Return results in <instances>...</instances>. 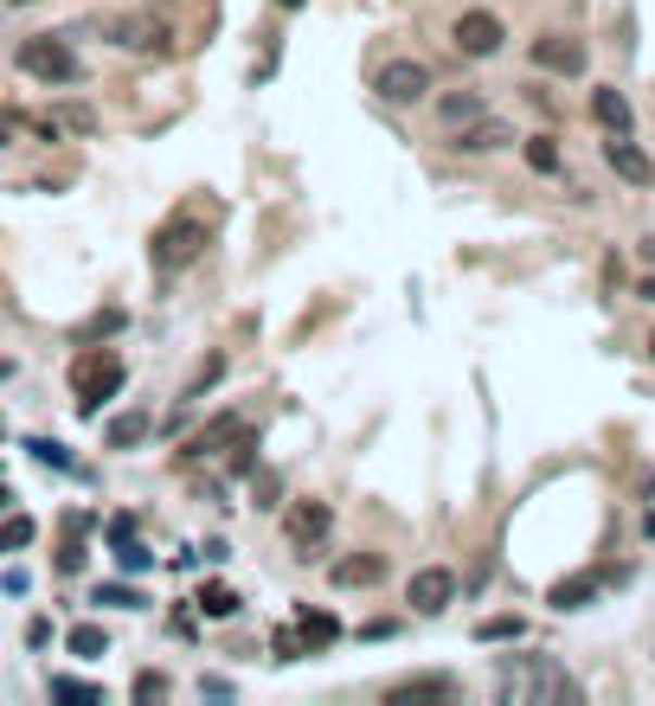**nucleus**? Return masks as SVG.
I'll return each mask as SVG.
<instances>
[{
	"label": "nucleus",
	"mask_w": 655,
	"mask_h": 706,
	"mask_svg": "<svg viewBox=\"0 0 655 706\" xmlns=\"http://www.w3.org/2000/svg\"><path fill=\"white\" fill-rule=\"evenodd\" d=\"M129 694H136V701H167V694H174V681H167L161 668H142V675L129 681Z\"/></svg>",
	"instance_id": "25"
},
{
	"label": "nucleus",
	"mask_w": 655,
	"mask_h": 706,
	"mask_svg": "<svg viewBox=\"0 0 655 706\" xmlns=\"http://www.w3.org/2000/svg\"><path fill=\"white\" fill-rule=\"evenodd\" d=\"M26 450H33V456H39V463H52V469H72V450H65V443H59V437H33V443H26Z\"/></svg>",
	"instance_id": "26"
},
{
	"label": "nucleus",
	"mask_w": 655,
	"mask_h": 706,
	"mask_svg": "<svg viewBox=\"0 0 655 706\" xmlns=\"http://www.w3.org/2000/svg\"><path fill=\"white\" fill-rule=\"evenodd\" d=\"M328 527H335V514H328L322 501H302V507H295V514H290V540H295V546H308V540H322Z\"/></svg>",
	"instance_id": "16"
},
{
	"label": "nucleus",
	"mask_w": 655,
	"mask_h": 706,
	"mask_svg": "<svg viewBox=\"0 0 655 706\" xmlns=\"http://www.w3.org/2000/svg\"><path fill=\"white\" fill-rule=\"evenodd\" d=\"M0 379H13V360H7V353H0Z\"/></svg>",
	"instance_id": "40"
},
{
	"label": "nucleus",
	"mask_w": 655,
	"mask_h": 706,
	"mask_svg": "<svg viewBox=\"0 0 655 706\" xmlns=\"http://www.w3.org/2000/svg\"><path fill=\"white\" fill-rule=\"evenodd\" d=\"M123 379H129V366H123L110 348L77 353V366H72L77 412H84V418H97V412H103V399H116V392H123Z\"/></svg>",
	"instance_id": "3"
},
{
	"label": "nucleus",
	"mask_w": 655,
	"mask_h": 706,
	"mask_svg": "<svg viewBox=\"0 0 655 706\" xmlns=\"http://www.w3.org/2000/svg\"><path fill=\"white\" fill-rule=\"evenodd\" d=\"M257 507H277V476H257Z\"/></svg>",
	"instance_id": "35"
},
{
	"label": "nucleus",
	"mask_w": 655,
	"mask_h": 706,
	"mask_svg": "<svg viewBox=\"0 0 655 706\" xmlns=\"http://www.w3.org/2000/svg\"><path fill=\"white\" fill-rule=\"evenodd\" d=\"M33 533H39V527H33L26 514H7V520H0V553H20V546H33Z\"/></svg>",
	"instance_id": "23"
},
{
	"label": "nucleus",
	"mask_w": 655,
	"mask_h": 706,
	"mask_svg": "<svg viewBox=\"0 0 655 706\" xmlns=\"http://www.w3.org/2000/svg\"><path fill=\"white\" fill-rule=\"evenodd\" d=\"M7 141H13V116H0V148H7Z\"/></svg>",
	"instance_id": "37"
},
{
	"label": "nucleus",
	"mask_w": 655,
	"mask_h": 706,
	"mask_svg": "<svg viewBox=\"0 0 655 706\" xmlns=\"http://www.w3.org/2000/svg\"><path fill=\"white\" fill-rule=\"evenodd\" d=\"M244 430H251V424L238 418V412H231V418H218V424H206V430H200V437H193V443H187V456H206V450H218V443H238V437H244Z\"/></svg>",
	"instance_id": "18"
},
{
	"label": "nucleus",
	"mask_w": 655,
	"mask_h": 706,
	"mask_svg": "<svg viewBox=\"0 0 655 706\" xmlns=\"http://www.w3.org/2000/svg\"><path fill=\"white\" fill-rule=\"evenodd\" d=\"M97 604H116V610H142V591H129V584H97Z\"/></svg>",
	"instance_id": "28"
},
{
	"label": "nucleus",
	"mask_w": 655,
	"mask_h": 706,
	"mask_svg": "<svg viewBox=\"0 0 655 706\" xmlns=\"http://www.w3.org/2000/svg\"><path fill=\"white\" fill-rule=\"evenodd\" d=\"M520 635H527L520 617H482L476 623V642H520Z\"/></svg>",
	"instance_id": "21"
},
{
	"label": "nucleus",
	"mask_w": 655,
	"mask_h": 706,
	"mask_svg": "<svg viewBox=\"0 0 655 706\" xmlns=\"http://www.w3.org/2000/svg\"><path fill=\"white\" fill-rule=\"evenodd\" d=\"M418 701H456V681L450 675H418V681L386 688V706H418Z\"/></svg>",
	"instance_id": "10"
},
{
	"label": "nucleus",
	"mask_w": 655,
	"mask_h": 706,
	"mask_svg": "<svg viewBox=\"0 0 655 706\" xmlns=\"http://www.w3.org/2000/svg\"><path fill=\"white\" fill-rule=\"evenodd\" d=\"M379 578H386V559H379V553H354V559L335 565V584H341V591H366V584H379Z\"/></svg>",
	"instance_id": "13"
},
{
	"label": "nucleus",
	"mask_w": 655,
	"mask_h": 706,
	"mask_svg": "<svg viewBox=\"0 0 655 706\" xmlns=\"http://www.w3.org/2000/svg\"><path fill=\"white\" fill-rule=\"evenodd\" d=\"M13 7H33V0H13Z\"/></svg>",
	"instance_id": "43"
},
{
	"label": "nucleus",
	"mask_w": 655,
	"mask_h": 706,
	"mask_svg": "<svg viewBox=\"0 0 655 706\" xmlns=\"http://www.w3.org/2000/svg\"><path fill=\"white\" fill-rule=\"evenodd\" d=\"M110 540H116V546H123V540H136V520H129V514H116V520H110Z\"/></svg>",
	"instance_id": "34"
},
{
	"label": "nucleus",
	"mask_w": 655,
	"mask_h": 706,
	"mask_svg": "<svg viewBox=\"0 0 655 706\" xmlns=\"http://www.w3.org/2000/svg\"><path fill=\"white\" fill-rule=\"evenodd\" d=\"M604 161H610V167H617V180H630V187H650V180H655V161L630 136H610V141H604Z\"/></svg>",
	"instance_id": "9"
},
{
	"label": "nucleus",
	"mask_w": 655,
	"mask_h": 706,
	"mask_svg": "<svg viewBox=\"0 0 655 706\" xmlns=\"http://www.w3.org/2000/svg\"><path fill=\"white\" fill-rule=\"evenodd\" d=\"M65 648H72L77 661H97V655H110V630H103V623H77V630L65 635Z\"/></svg>",
	"instance_id": "19"
},
{
	"label": "nucleus",
	"mask_w": 655,
	"mask_h": 706,
	"mask_svg": "<svg viewBox=\"0 0 655 706\" xmlns=\"http://www.w3.org/2000/svg\"><path fill=\"white\" fill-rule=\"evenodd\" d=\"M193 604H200V617H213V623L238 617V591H231V584H206V591H200Z\"/></svg>",
	"instance_id": "20"
},
{
	"label": "nucleus",
	"mask_w": 655,
	"mask_h": 706,
	"mask_svg": "<svg viewBox=\"0 0 655 706\" xmlns=\"http://www.w3.org/2000/svg\"><path fill=\"white\" fill-rule=\"evenodd\" d=\"M502 141H508V123H495V116H476V123L456 129V148H463V154H489V148H502Z\"/></svg>",
	"instance_id": "15"
},
{
	"label": "nucleus",
	"mask_w": 655,
	"mask_h": 706,
	"mask_svg": "<svg viewBox=\"0 0 655 706\" xmlns=\"http://www.w3.org/2000/svg\"><path fill=\"white\" fill-rule=\"evenodd\" d=\"M597 591H604L597 571H572V578H559V584L546 591V604H553V610H584V604H597Z\"/></svg>",
	"instance_id": "12"
},
{
	"label": "nucleus",
	"mask_w": 655,
	"mask_h": 706,
	"mask_svg": "<svg viewBox=\"0 0 655 706\" xmlns=\"http://www.w3.org/2000/svg\"><path fill=\"white\" fill-rule=\"evenodd\" d=\"M295 635H302V648H328V642H341V623H335L328 610L302 604V610H295Z\"/></svg>",
	"instance_id": "14"
},
{
	"label": "nucleus",
	"mask_w": 655,
	"mask_h": 706,
	"mask_svg": "<svg viewBox=\"0 0 655 706\" xmlns=\"http://www.w3.org/2000/svg\"><path fill=\"white\" fill-rule=\"evenodd\" d=\"M476 116H482V97H476V90L443 97V123H450V129H463V123H476Z\"/></svg>",
	"instance_id": "22"
},
{
	"label": "nucleus",
	"mask_w": 655,
	"mask_h": 706,
	"mask_svg": "<svg viewBox=\"0 0 655 706\" xmlns=\"http://www.w3.org/2000/svg\"><path fill=\"white\" fill-rule=\"evenodd\" d=\"M527 167H533V174H559V141L533 136V141H527Z\"/></svg>",
	"instance_id": "24"
},
{
	"label": "nucleus",
	"mask_w": 655,
	"mask_h": 706,
	"mask_svg": "<svg viewBox=\"0 0 655 706\" xmlns=\"http://www.w3.org/2000/svg\"><path fill=\"white\" fill-rule=\"evenodd\" d=\"M450 597H456V571H450V565H425V571H412V584H405V604H412L418 617L450 610Z\"/></svg>",
	"instance_id": "7"
},
{
	"label": "nucleus",
	"mask_w": 655,
	"mask_h": 706,
	"mask_svg": "<svg viewBox=\"0 0 655 706\" xmlns=\"http://www.w3.org/2000/svg\"><path fill=\"white\" fill-rule=\"evenodd\" d=\"M650 353H655V335H650Z\"/></svg>",
	"instance_id": "44"
},
{
	"label": "nucleus",
	"mask_w": 655,
	"mask_h": 706,
	"mask_svg": "<svg viewBox=\"0 0 655 706\" xmlns=\"http://www.w3.org/2000/svg\"><path fill=\"white\" fill-rule=\"evenodd\" d=\"M295 655H302V635L277 630V661H295Z\"/></svg>",
	"instance_id": "32"
},
{
	"label": "nucleus",
	"mask_w": 655,
	"mask_h": 706,
	"mask_svg": "<svg viewBox=\"0 0 655 706\" xmlns=\"http://www.w3.org/2000/svg\"><path fill=\"white\" fill-rule=\"evenodd\" d=\"M7 507H13V489H7V482H0V514H7Z\"/></svg>",
	"instance_id": "39"
},
{
	"label": "nucleus",
	"mask_w": 655,
	"mask_h": 706,
	"mask_svg": "<svg viewBox=\"0 0 655 706\" xmlns=\"http://www.w3.org/2000/svg\"><path fill=\"white\" fill-rule=\"evenodd\" d=\"M533 65L559 71V77H579V71H584V46H579V39H566V33H546V39H533Z\"/></svg>",
	"instance_id": "8"
},
{
	"label": "nucleus",
	"mask_w": 655,
	"mask_h": 706,
	"mask_svg": "<svg viewBox=\"0 0 655 706\" xmlns=\"http://www.w3.org/2000/svg\"><path fill=\"white\" fill-rule=\"evenodd\" d=\"M20 71L26 77H39V84H77L84 65H77V52L65 39H52V33H39V39H26L20 46Z\"/></svg>",
	"instance_id": "4"
},
{
	"label": "nucleus",
	"mask_w": 655,
	"mask_h": 706,
	"mask_svg": "<svg viewBox=\"0 0 655 706\" xmlns=\"http://www.w3.org/2000/svg\"><path fill=\"white\" fill-rule=\"evenodd\" d=\"M502 39H508V26H502L489 7H469V13L456 20V52H463V59H495Z\"/></svg>",
	"instance_id": "6"
},
{
	"label": "nucleus",
	"mask_w": 655,
	"mask_h": 706,
	"mask_svg": "<svg viewBox=\"0 0 655 706\" xmlns=\"http://www.w3.org/2000/svg\"><path fill=\"white\" fill-rule=\"evenodd\" d=\"M218 379H225V353H213V360H206V366L193 373V386H187V399H206V386H218Z\"/></svg>",
	"instance_id": "27"
},
{
	"label": "nucleus",
	"mask_w": 655,
	"mask_h": 706,
	"mask_svg": "<svg viewBox=\"0 0 655 706\" xmlns=\"http://www.w3.org/2000/svg\"><path fill=\"white\" fill-rule=\"evenodd\" d=\"M26 642H33V648H46V642H52V623H46V617H33V623H26Z\"/></svg>",
	"instance_id": "33"
},
{
	"label": "nucleus",
	"mask_w": 655,
	"mask_h": 706,
	"mask_svg": "<svg viewBox=\"0 0 655 706\" xmlns=\"http://www.w3.org/2000/svg\"><path fill=\"white\" fill-rule=\"evenodd\" d=\"M148 430H154V424H148V412H123V418L103 424V443H110V450H136Z\"/></svg>",
	"instance_id": "17"
},
{
	"label": "nucleus",
	"mask_w": 655,
	"mask_h": 706,
	"mask_svg": "<svg viewBox=\"0 0 655 706\" xmlns=\"http://www.w3.org/2000/svg\"><path fill=\"white\" fill-rule=\"evenodd\" d=\"M116 565H123V571H148V565H154V553H148V546H136V540H123V546H116Z\"/></svg>",
	"instance_id": "30"
},
{
	"label": "nucleus",
	"mask_w": 655,
	"mask_h": 706,
	"mask_svg": "<svg viewBox=\"0 0 655 706\" xmlns=\"http://www.w3.org/2000/svg\"><path fill=\"white\" fill-rule=\"evenodd\" d=\"M502 701H579V681L559 675L546 655H527V661H502Z\"/></svg>",
	"instance_id": "1"
},
{
	"label": "nucleus",
	"mask_w": 655,
	"mask_h": 706,
	"mask_svg": "<svg viewBox=\"0 0 655 706\" xmlns=\"http://www.w3.org/2000/svg\"><path fill=\"white\" fill-rule=\"evenodd\" d=\"M52 694H77V701H103V688L77 681V675H52Z\"/></svg>",
	"instance_id": "29"
},
{
	"label": "nucleus",
	"mask_w": 655,
	"mask_h": 706,
	"mask_svg": "<svg viewBox=\"0 0 655 706\" xmlns=\"http://www.w3.org/2000/svg\"><path fill=\"white\" fill-rule=\"evenodd\" d=\"M637 295H643V302H655V277H643V289H637Z\"/></svg>",
	"instance_id": "38"
},
{
	"label": "nucleus",
	"mask_w": 655,
	"mask_h": 706,
	"mask_svg": "<svg viewBox=\"0 0 655 706\" xmlns=\"http://www.w3.org/2000/svg\"><path fill=\"white\" fill-rule=\"evenodd\" d=\"M116 328H123V308H103V315L90 322V335H116Z\"/></svg>",
	"instance_id": "31"
},
{
	"label": "nucleus",
	"mask_w": 655,
	"mask_h": 706,
	"mask_svg": "<svg viewBox=\"0 0 655 706\" xmlns=\"http://www.w3.org/2000/svg\"><path fill=\"white\" fill-rule=\"evenodd\" d=\"M59 571H84V546H65L59 553Z\"/></svg>",
	"instance_id": "36"
},
{
	"label": "nucleus",
	"mask_w": 655,
	"mask_h": 706,
	"mask_svg": "<svg viewBox=\"0 0 655 706\" xmlns=\"http://www.w3.org/2000/svg\"><path fill=\"white\" fill-rule=\"evenodd\" d=\"M373 90L386 97V103H425L431 97V65H418V59H392V65H379V77H373Z\"/></svg>",
	"instance_id": "5"
},
{
	"label": "nucleus",
	"mask_w": 655,
	"mask_h": 706,
	"mask_svg": "<svg viewBox=\"0 0 655 706\" xmlns=\"http://www.w3.org/2000/svg\"><path fill=\"white\" fill-rule=\"evenodd\" d=\"M591 116L604 123V136H630V123H637V110H630V97L623 90H591Z\"/></svg>",
	"instance_id": "11"
},
{
	"label": "nucleus",
	"mask_w": 655,
	"mask_h": 706,
	"mask_svg": "<svg viewBox=\"0 0 655 706\" xmlns=\"http://www.w3.org/2000/svg\"><path fill=\"white\" fill-rule=\"evenodd\" d=\"M200 251H206V218H200V212H174V218H167V225L148 238V264H154L161 277L187 270Z\"/></svg>",
	"instance_id": "2"
},
{
	"label": "nucleus",
	"mask_w": 655,
	"mask_h": 706,
	"mask_svg": "<svg viewBox=\"0 0 655 706\" xmlns=\"http://www.w3.org/2000/svg\"><path fill=\"white\" fill-rule=\"evenodd\" d=\"M277 7H284V13H295V7H308V0H277Z\"/></svg>",
	"instance_id": "41"
},
{
	"label": "nucleus",
	"mask_w": 655,
	"mask_h": 706,
	"mask_svg": "<svg viewBox=\"0 0 655 706\" xmlns=\"http://www.w3.org/2000/svg\"><path fill=\"white\" fill-rule=\"evenodd\" d=\"M643 257H650V264H655V238H643Z\"/></svg>",
	"instance_id": "42"
}]
</instances>
